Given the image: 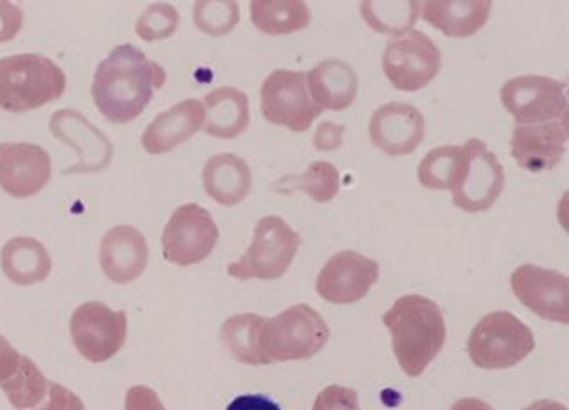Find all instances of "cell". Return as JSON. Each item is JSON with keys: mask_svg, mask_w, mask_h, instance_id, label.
<instances>
[{"mask_svg": "<svg viewBox=\"0 0 569 410\" xmlns=\"http://www.w3.org/2000/svg\"><path fill=\"white\" fill-rule=\"evenodd\" d=\"M468 153L465 146H440L429 151L417 167V178L428 190L455 193L467 176Z\"/></svg>", "mask_w": 569, "mask_h": 410, "instance_id": "484cf974", "label": "cell"}, {"mask_svg": "<svg viewBox=\"0 0 569 410\" xmlns=\"http://www.w3.org/2000/svg\"><path fill=\"white\" fill-rule=\"evenodd\" d=\"M0 267L13 284L32 287L48 279L53 261L42 242L32 237H14L0 251Z\"/></svg>", "mask_w": 569, "mask_h": 410, "instance_id": "cb8c5ba5", "label": "cell"}, {"mask_svg": "<svg viewBox=\"0 0 569 410\" xmlns=\"http://www.w3.org/2000/svg\"><path fill=\"white\" fill-rule=\"evenodd\" d=\"M568 137V120L517 124L510 141L513 160L535 174L553 169L565 157Z\"/></svg>", "mask_w": 569, "mask_h": 410, "instance_id": "ac0fdd59", "label": "cell"}, {"mask_svg": "<svg viewBox=\"0 0 569 410\" xmlns=\"http://www.w3.org/2000/svg\"><path fill=\"white\" fill-rule=\"evenodd\" d=\"M382 69L392 87L412 93L437 78L441 69L440 50L426 33L410 30L388 41Z\"/></svg>", "mask_w": 569, "mask_h": 410, "instance_id": "ba28073f", "label": "cell"}, {"mask_svg": "<svg viewBox=\"0 0 569 410\" xmlns=\"http://www.w3.org/2000/svg\"><path fill=\"white\" fill-rule=\"evenodd\" d=\"M392 351L409 378H419L446 346L447 324L440 306L421 294H405L386 312Z\"/></svg>", "mask_w": 569, "mask_h": 410, "instance_id": "7a4b0ae2", "label": "cell"}, {"mask_svg": "<svg viewBox=\"0 0 569 410\" xmlns=\"http://www.w3.org/2000/svg\"><path fill=\"white\" fill-rule=\"evenodd\" d=\"M421 14L429 26L449 38H471L491 14V0H429L421 2Z\"/></svg>", "mask_w": 569, "mask_h": 410, "instance_id": "44dd1931", "label": "cell"}, {"mask_svg": "<svg viewBox=\"0 0 569 410\" xmlns=\"http://www.w3.org/2000/svg\"><path fill=\"white\" fill-rule=\"evenodd\" d=\"M203 190L219 206H237L252 187L251 167L237 154L221 153L209 158L203 167Z\"/></svg>", "mask_w": 569, "mask_h": 410, "instance_id": "603a6c76", "label": "cell"}, {"mask_svg": "<svg viewBox=\"0 0 569 410\" xmlns=\"http://www.w3.org/2000/svg\"><path fill=\"white\" fill-rule=\"evenodd\" d=\"M51 158L30 142L0 144V188L14 199H30L50 182Z\"/></svg>", "mask_w": 569, "mask_h": 410, "instance_id": "2e32d148", "label": "cell"}, {"mask_svg": "<svg viewBox=\"0 0 569 410\" xmlns=\"http://www.w3.org/2000/svg\"><path fill=\"white\" fill-rule=\"evenodd\" d=\"M206 109L197 99L182 100L163 111L148 124L142 133V148L149 154H163L176 150L194 133L203 129Z\"/></svg>", "mask_w": 569, "mask_h": 410, "instance_id": "ffe728a7", "label": "cell"}, {"mask_svg": "<svg viewBox=\"0 0 569 410\" xmlns=\"http://www.w3.org/2000/svg\"><path fill=\"white\" fill-rule=\"evenodd\" d=\"M178 27V9L170 4H153L137 20L136 32L142 41L153 42L170 38Z\"/></svg>", "mask_w": 569, "mask_h": 410, "instance_id": "d6a6232c", "label": "cell"}, {"mask_svg": "<svg viewBox=\"0 0 569 410\" xmlns=\"http://www.w3.org/2000/svg\"><path fill=\"white\" fill-rule=\"evenodd\" d=\"M361 14L377 32L401 36L421 14V2H361Z\"/></svg>", "mask_w": 569, "mask_h": 410, "instance_id": "4dcf8cb0", "label": "cell"}, {"mask_svg": "<svg viewBox=\"0 0 569 410\" xmlns=\"http://www.w3.org/2000/svg\"><path fill=\"white\" fill-rule=\"evenodd\" d=\"M32 410H87V407L78 394L67 390L58 382L50 381V390H48L44 402Z\"/></svg>", "mask_w": 569, "mask_h": 410, "instance_id": "e575fe53", "label": "cell"}, {"mask_svg": "<svg viewBox=\"0 0 569 410\" xmlns=\"http://www.w3.org/2000/svg\"><path fill=\"white\" fill-rule=\"evenodd\" d=\"M50 130L58 141L71 146L78 153V163L63 170L66 174H91L111 163V141L81 112L74 109H60L51 117Z\"/></svg>", "mask_w": 569, "mask_h": 410, "instance_id": "9a60e30c", "label": "cell"}, {"mask_svg": "<svg viewBox=\"0 0 569 410\" xmlns=\"http://www.w3.org/2000/svg\"><path fill=\"white\" fill-rule=\"evenodd\" d=\"M206 123L203 132L218 139H236L249 127V99L237 88L223 87L211 91L203 100Z\"/></svg>", "mask_w": 569, "mask_h": 410, "instance_id": "d4e9b609", "label": "cell"}, {"mask_svg": "<svg viewBox=\"0 0 569 410\" xmlns=\"http://www.w3.org/2000/svg\"><path fill=\"white\" fill-rule=\"evenodd\" d=\"M166 81V69L136 46H116L97 67L91 97L102 117L116 124L130 123L141 117Z\"/></svg>", "mask_w": 569, "mask_h": 410, "instance_id": "6da1fadb", "label": "cell"}, {"mask_svg": "<svg viewBox=\"0 0 569 410\" xmlns=\"http://www.w3.org/2000/svg\"><path fill=\"white\" fill-rule=\"evenodd\" d=\"M312 410H361L359 397L346 386H328L316 398Z\"/></svg>", "mask_w": 569, "mask_h": 410, "instance_id": "836d02e7", "label": "cell"}, {"mask_svg": "<svg viewBox=\"0 0 569 410\" xmlns=\"http://www.w3.org/2000/svg\"><path fill=\"white\" fill-rule=\"evenodd\" d=\"M301 239L279 216H264L254 228V239L240 260L228 266V276L249 281H273L288 272L297 257Z\"/></svg>", "mask_w": 569, "mask_h": 410, "instance_id": "8992f818", "label": "cell"}, {"mask_svg": "<svg viewBox=\"0 0 569 410\" xmlns=\"http://www.w3.org/2000/svg\"><path fill=\"white\" fill-rule=\"evenodd\" d=\"M260 96L264 120L293 132L309 130L322 112L310 97L306 72L273 71L261 84Z\"/></svg>", "mask_w": 569, "mask_h": 410, "instance_id": "8fae6325", "label": "cell"}, {"mask_svg": "<svg viewBox=\"0 0 569 410\" xmlns=\"http://www.w3.org/2000/svg\"><path fill=\"white\" fill-rule=\"evenodd\" d=\"M194 23L209 36H227L240 20L237 2H197L193 9Z\"/></svg>", "mask_w": 569, "mask_h": 410, "instance_id": "1f68e13d", "label": "cell"}, {"mask_svg": "<svg viewBox=\"0 0 569 410\" xmlns=\"http://www.w3.org/2000/svg\"><path fill=\"white\" fill-rule=\"evenodd\" d=\"M307 88L321 111H343L358 96V74L342 60H325L307 74Z\"/></svg>", "mask_w": 569, "mask_h": 410, "instance_id": "7402d4cb", "label": "cell"}, {"mask_svg": "<svg viewBox=\"0 0 569 410\" xmlns=\"http://www.w3.org/2000/svg\"><path fill=\"white\" fill-rule=\"evenodd\" d=\"M505 109L519 124L568 120L566 84L543 76L510 79L499 91Z\"/></svg>", "mask_w": 569, "mask_h": 410, "instance_id": "9c48e42d", "label": "cell"}, {"mask_svg": "<svg viewBox=\"0 0 569 410\" xmlns=\"http://www.w3.org/2000/svg\"><path fill=\"white\" fill-rule=\"evenodd\" d=\"M218 241L219 228L211 212L199 203H184L170 216L161 251L172 266L191 267L211 257Z\"/></svg>", "mask_w": 569, "mask_h": 410, "instance_id": "52a82bcc", "label": "cell"}, {"mask_svg": "<svg viewBox=\"0 0 569 410\" xmlns=\"http://www.w3.org/2000/svg\"><path fill=\"white\" fill-rule=\"evenodd\" d=\"M342 124L331 123V121H322L318 130L313 133V146L318 151L339 150L343 141Z\"/></svg>", "mask_w": 569, "mask_h": 410, "instance_id": "74e56055", "label": "cell"}, {"mask_svg": "<svg viewBox=\"0 0 569 410\" xmlns=\"http://www.w3.org/2000/svg\"><path fill=\"white\" fill-rule=\"evenodd\" d=\"M148 260V242L137 228L118 224L103 236L100 267L103 276L114 284H129L141 278Z\"/></svg>", "mask_w": 569, "mask_h": 410, "instance_id": "d6986e66", "label": "cell"}, {"mask_svg": "<svg viewBox=\"0 0 569 410\" xmlns=\"http://www.w3.org/2000/svg\"><path fill=\"white\" fill-rule=\"evenodd\" d=\"M465 150L468 153L467 176L461 187L452 193V199L456 208L473 214L491 209L503 193L505 169L480 139H470Z\"/></svg>", "mask_w": 569, "mask_h": 410, "instance_id": "5bb4252c", "label": "cell"}, {"mask_svg": "<svg viewBox=\"0 0 569 410\" xmlns=\"http://www.w3.org/2000/svg\"><path fill=\"white\" fill-rule=\"evenodd\" d=\"M330 340V328L313 307L291 306L281 314L267 319L260 332V349L264 360H309Z\"/></svg>", "mask_w": 569, "mask_h": 410, "instance_id": "277c9868", "label": "cell"}, {"mask_svg": "<svg viewBox=\"0 0 569 410\" xmlns=\"http://www.w3.org/2000/svg\"><path fill=\"white\" fill-rule=\"evenodd\" d=\"M67 78L42 54L23 53L0 59V109L27 112L60 99Z\"/></svg>", "mask_w": 569, "mask_h": 410, "instance_id": "3957f363", "label": "cell"}, {"mask_svg": "<svg viewBox=\"0 0 569 410\" xmlns=\"http://www.w3.org/2000/svg\"><path fill=\"white\" fill-rule=\"evenodd\" d=\"M450 410H495L486 400L480 398L468 397L461 398L455 406L450 407Z\"/></svg>", "mask_w": 569, "mask_h": 410, "instance_id": "60d3db41", "label": "cell"}, {"mask_svg": "<svg viewBox=\"0 0 569 410\" xmlns=\"http://www.w3.org/2000/svg\"><path fill=\"white\" fill-rule=\"evenodd\" d=\"M425 136V117L413 106L389 102L371 114V144L389 157H405L413 153Z\"/></svg>", "mask_w": 569, "mask_h": 410, "instance_id": "e0dca14e", "label": "cell"}, {"mask_svg": "<svg viewBox=\"0 0 569 410\" xmlns=\"http://www.w3.org/2000/svg\"><path fill=\"white\" fill-rule=\"evenodd\" d=\"M124 410H167L157 391L148 386H132L124 397Z\"/></svg>", "mask_w": 569, "mask_h": 410, "instance_id": "d590c367", "label": "cell"}, {"mask_svg": "<svg viewBox=\"0 0 569 410\" xmlns=\"http://www.w3.org/2000/svg\"><path fill=\"white\" fill-rule=\"evenodd\" d=\"M513 294L529 311L553 321L569 323V279L565 273L538 266H520L510 278Z\"/></svg>", "mask_w": 569, "mask_h": 410, "instance_id": "7c38bea8", "label": "cell"}, {"mask_svg": "<svg viewBox=\"0 0 569 410\" xmlns=\"http://www.w3.org/2000/svg\"><path fill=\"white\" fill-rule=\"evenodd\" d=\"M127 333V314L112 311L106 303L87 302L72 312V342L79 354L91 363H103L114 358L123 348Z\"/></svg>", "mask_w": 569, "mask_h": 410, "instance_id": "30bf717a", "label": "cell"}, {"mask_svg": "<svg viewBox=\"0 0 569 410\" xmlns=\"http://www.w3.org/2000/svg\"><path fill=\"white\" fill-rule=\"evenodd\" d=\"M264 321L267 319L261 316L246 312V314L231 316L221 327V340L231 352V357L240 363L252 364V367L269 364L260 349V332Z\"/></svg>", "mask_w": 569, "mask_h": 410, "instance_id": "83f0119b", "label": "cell"}, {"mask_svg": "<svg viewBox=\"0 0 569 410\" xmlns=\"http://www.w3.org/2000/svg\"><path fill=\"white\" fill-rule=\"evenodd\" d=\"M379 272L376 260L356 251H340L322 267L316 279V291L330 303L346 306L359 302L379 281Z\"/></svg>", "mask_w": 569, "mask_h": 410, "instance_id": "4fadbf2b", "label": "cell"}, {"mask_svg": "<svg viewBox=\"0 0 569 410\" xmlns=\"http://www.w3.org/2000/svg\"><path fill=\"white\" fill-rule=\"evenodd\" d=\"M20 352L9 344V340L0 336V386L13 378L21 363Z\"/></svg>", "mask_w": 569, "mask_h": 410, "instance_id": "f35d334b", "label": "cell"}, {"mask_svg": "<svg viewBox=\"0 0 569 410\" xmlns=\"http://www.w3.org/2000/svg\"><path fill=\"white\" fill-rule=\"evenodd\" d=\"M227 410H281V407L263 394H242L237 397Z\"/></svg>", "mask_w": 569, "mask_h": 410, "instance_id": "ab89813d", "label": "cell"}, {"mask_svg": "<svg viewBox=\"0 0 569 410\" xmlns=\"http://www.w3.org/2000/svg\"><path fill=\"white\" fill-rule=\"evenodd\" d=\"M251 21L267 36L300 32L310 23V9L300 0H254Z\"/></svg>", "mask_w": 569, "mask_h": 410, "instance_id": "4316f807", "label": "cell"}, {"mask_svg": "<svg viewBox=\"0 0 569 410\" xmlns=\"http://www.w3.org/2000/svg\"><path fill=\"white\" fill-rule=\"evenodd\" d=\"M23 27V13L11 2H0V44L17 38Z\"/></svg>", "mask_w": 569, "mask_h": 410, "instance_id": "8d00e7d4", "label": "cell"}, {"mask_svg": "<svg viewBox=\"0 0 569 410\" xmlns=\"http://www.w3.org/2000/svg\"><path fill=\"white\" fill-rule=\"evenodd\" d=\"M273 190L281 191V193L303 191L313 202L327 203L339 196V170L330 162H313L310 163L306 172L298 176H286V178L273 182Z\"/></svg>", "mask_w": 569, "mask_h": 410, "instance_id": "f1b7e54d", "label": "cell"}, {"mask_svg": "<svg viewBox=\"0 0 569 410\" xmlns=\"http://www.w3.org/2000/svg\"><path fill=\"white\" fill-rule=\"evenodd\" d=\"M525 410H568V407L556 402V400H538V402L526 407Z\"/></svg>", "mask_w": 569, "mask_h": 410, "instance_id": "b9f144b4", "label": "cell"}, {"mask_svg": "<svg viewBox=\"0 0 569 410\" xmlns=\"http://www.w3.org/2000/svg\"><path fill=\"white\" fill-rule=\"evenodd\" d=\"M535 348L531 328L507 311L483 316L468 339V354L483 370L512 369Z\"/></svg>", "mask_w": 569, "mask_h": 410, "instance_id": "5b68a950", "label": "cell"}, {"mask_svg": "<svg viewBox=\"0 0 569 410\" xmlns=\"http://www.w3.org/2000/svg\"><path fill=\"white\" fill-rule=\"evenodd\" d=\"M0 388L14 409L32 410L44 402L48 390H50V381L30 358L21 357L20 369Z\"/></svg>", "mask_w": 569, "mask_h": 410, "instance_id": "f546056e", "label": "cell"}]
</instances>
